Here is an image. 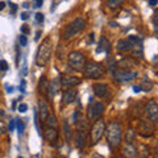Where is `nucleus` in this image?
<instances>
[{
	"mask_svg": "<svg viewBox=\"0 0 158 158\" xmlns=\"http://www.w3.org/2000/svg\"><path fill=\"white\" fill-rule=\"evenodd\" d=\"M106 135H107V141L111 149H115L120 145L121 137H123V131L118 123L111 121L110 124L106 127Z\"/></svg>",
	"mask_w": 158,
	"mask_h": 158,
	"instance_id": "f257e3e1",
	"label": "nucleus"
},
{
	"mask_svg": "<svg viewBox=\"0 0 158 158\" xmlns=\"http://www.w3.org/2000/svg\"><path fill=\"white\" fill-rule=\"evenodd\" d=\"M52 50H53L52 41L49 38L44 40L42 44L38 46V50H37V54H36V63H37V66L42 67V66L48 65V62L50 61V57H52Z\"/></svg>",
	"mask_w": 158,
	"mask_h": 158,
	"instance_id": "f03ea898",
	"label": "nucleus"
},
{
	"mask_svg": "<svg viewBox=\"0 0 158 158\" xmlns=\"http://www.w3.org/2000/svg\"><path fill=\"white\" fill-rule=\"evenodd\" d=\"M85 77L86 78H90V79H98V78H100L104 75V73H106V69L104 66L102 65V63H99V62H88L85 65Z\"/></svg>",
	"mask_w": 158,
	"mask_h": 158,
	"instance_id": "7ed1b4c3",
	"label": "nucleus"
},
{
	"mask_svg": "<svg viewBox=\"0 0 158 158\" xmlns=\"http://www.w3.org/2000/svg\"><path fill=\"white\" fill-rule=\"evenodd\" d=\"M85 27H86L85 20L78 17L65 28V31H63V37H65L66 40H69V38H71L74 36H77L78 33H81L83 29H85Z\"/></svg>",
	"mask_w": 158,
	"mask_h": 158,
	"instance_id": "20e7f679",
	"label": "nucleus"
},
{
	"mask_svg": "<svg viewBox=\"0 0 158 158\" xmlns=\"http://www.w3.org/2000/svg\"><path fill=\"white\" fill-rule=\"evenodd\" d=\"M67 62L71 69L79 71V70H83V67L86 65V57L81 52H71L67 57Z\"/></svg>",
	"mask_w": 158,
	"mask_h": 158,
	"instance_id": "39448f33",
	"label": "nucleus"
},
{
	"mask_svg": "<svg viewBox=\"0 0 158 158\" xmlns=\"http://www.w3.org/2000/svg\"><path fill=\"white\" fill-rule=\"evenodd\" d=\"M104 132H106V121L102 120V118H98V120L94 123V125L91 127V132H90L92 144H98V142L102 140Z\"/></svg>",
	"mask_w": 158,
	"mask_h": 158,
	"instance_id": "423d86ee",
	"label": "nucleus"
},
{
	"mask_svg": "<svg viewBox=\"0 0 158 158\" xmlns=\"http://www.w3.org/2000/svg\"><path fill=\"white\" fill-rule=\"evenodd\" d=\"M104 113V104L100 102H92L87 108V117L90 120H98Z\"/></svg>",
	"mask_w": 158,
	"mask_h": 158,
	"instance_id": "0eeeda50",
	"label": "nucleus"
},
{
	"mask_svg": "<svg viewBox=\"0 0 158 158\" xmlns=\"http://www.w3.org/2000/svg\"><path fill=\"white\" fill-rule=\"evenodd\" d=\"M138 41H140V40L136 36H129L127 40H120V41L116 44V48H117V50H120V52H131L133 45L137 44Z\"/></svg>",
	"mask_w": 158,
	"mask_h": 158,
	"instance_id": "6e6552de",
	"label": "nucleus"
},
{
	"mask_svg": "<svg viewBox=\"0 0 158 158\" xmlns=\"http://www.w3.org/2000/svg\"><path fill=\"white\" fill-rule=\"evenodd\" d=\"M137 77V71H123V70H116L113 73V78L117 82H127L132 81Z\"/></svg>",
	"mask_w": 158,
	"mask_h": 158,
	"instance_id": "1a4fd4ad",
	"label": "nucleus"
},
{
	"mask_svg": "<svg viewBox=\"0 0 158 158\" xmlns=\"http://www.w3.org/2000/svg\"><path fill=\"white\" fill-rule=\"evenodd\" d=\"M59 88H61V81H59L58 78L53 79L50 83H48V88H46V92H48V98L49 100L53 102L54 96L57 95V92L59 91Z\"/></svg>",
	"mask_w": 158,
	"mask_h": 158,
	"instance_id": "9d476101",
	"label": "nucleus"
},
{
	"mask_svg": "<svg viewBox=\"0 0 158 158\" xmlns=\"http://www.w3.org/2000/svg\"><path fill=\"white\" fill-rule=\"evenodd\" d=\"M146 113H148V116H149V118L153 123H156L158 120V106H157L156 100H150L149 103H148Z\"/></svg>",
	"mask_w": 158,
	"mask_h": 158,
	"instance_id": "9b49d317",
	"label": "nucleus"
},
{
	"mask_svg": "<svg viewBox=\"0 0 158 158\" xmlns=\"http://www.w3.org/2000/svg\"><path fill=\"white\" fill-rule=\"evenodd\" d=\"M81 79H79L78 77H71V75H69V77H63L61 79V86L62 87H65V88H74L75 86L78 85H81Z\"/></svg>",
	"mask_w": 158,
	"mask_h": 158,
	"instance_id": "f8f14e48",
	"label": "nucleus"
},
{
	"mask_svg": "<svg viewBox=\"0 0 158 158\" xmlns=\"http://www.w3.org/2000/svg\"><path fill=\"white\" fill-rule=\"evenodd\" d=\"M92 91L95 94L96 96L99 98H104L106 95H108V86L104 85V83H95V85L92 86Z\"/></svg>",
	"mask_w": 158,
	"mask_h": 158,
	"instance_id": "ddd939ff",
	"label": "nucleus"
},
{
	"mask_svg": "<svg viewBox=\"0 0 158 158\" xmlns=\"http://www.w3.org/2000/svg\"><path fill=\"white\" fill-rule=\"evenodd\" d=\"M77 98V90H66L63 91L62 94V104H70V103H73L74 100H75Z\"/></svg>",
	"mask_w": 158,
	"mask_h": 158,
	"instance_id": "4468645a",
	"label": "nucleus"
},
{
	"mask_svg": "<svg viewBox=\"0 0 158 158\" xmlns=\"http://www.w3.org/2000/svg\"><path fill=\"white\" fill-rule=\"evenodd\" d=\"M86 140H87V136H86V132L85 131H78L77 135H75V146L78 149H83L86 145Z\"/></svg>",
	"mask_w": 158,
	"mask_h": 158,
	"instance_id": "2eb2a0df",
	"label": "nucleus"
},
{
	"mask_svg": "<svg viewBox=\"0 0 158 158\" xmlns=\"http://www.w3.org/2000/svg\"><path fill=\"white\" fill-rule=\"evenodd\" d=\"M38 107H40V116H41V120L45 121L48 115H49V106H48L45 99H41V100L38 102Z\"/></svg>",
	"mask_w": 158,
	"mask_h": 158,
	"instance_id": "dca6fc26",
	"label": "nucleus"
},
{
	"mask_svg": "<svg viewBox=\"0 0 158 158\" xmlns=\"http://www.w3.org/2000/svg\"><path fill=\"white\" fill-rule=\"evenodd\" d=\"M45 138H46L49 142L54 144V142L58 140V132H57L56 128H46V131H45Z\"/></svg>",
	"mask_w": 158,
	"mask_h": 158,
	"instance_id": "f3484780",
	"label": "nucleus"
},
{
	"mask_svg": "<svg viewBox=\"0 0 158 158\" xmlns=\"http://www.w3.org/2000/svg\"><path fill=\"white\" fill-rule=\"evenodd\" d=\"M111 50V45H110V41L106 38V37H102L100 41H99V46H98V53H102V52H106V53H110Z\"/></svg>",
	"mask_w": 158,
	"mask_h": 158,
	"instance_id": "a211bd4d",
	"label": "nucleus"
},
{
	"mask_svg": "<svg viewBox=\"0 0 158 158\" xmlns=\"http://www.w3.org/2000/svg\"><path fill=\"white\" fill-rule=\"evenodd\" d=\"M124 157L125 158H136L137 157V149L135 148V145L131 144V142L127 144L124 148Z\"/></svg>",
	"mask_w": 158,
	"mask_h": 158,
	"instance_id": "6ab92c4d",
	"label": "nucleus"
},
{
	"mask_svg": "<svg viewBox=\"0 0 158 158\" xmlns=\"http://www.w3.org/2000/svg\"><path fill=\"white\" fill-rule=\"evenodd\" d=\"M63 133H65L66 141L70 142V141H71V137H73V131H71L70 125H69L67 120H63Z\"/></svg>",
	"mask_w": 158,
	"mask_h": 158,
	"instance_id": "aec40b11",
	"label": "nucleus"
},
{
	"mask_svg": "<svg viewBox=\"0 0 158 158\" xmlns=\"http://www.w3.org/2000/svg\"><path fill=\"white\" fill-rule=\"evenodd\" d=\"M45 123H46L48 128H56L57 124H58V123H57V117L54 116V115H52V113H49V115H48Z\"/></svg>",
	"mask_w": 158,
	"mask_h": 158,
	"instance_id": "412c9836",
	"label": "nucleus"
},
{
	"mask_svg": "<svg viewBox=\"0 0 158 158\" xmlns=\"http://www.w3.org/2000/svg\"><path fill=\"white\" fill-rule=\"evenodd\" d=\"M121 4H123V0H108L107 2L108 8H111V9H115L117 7H120Z\"/></svg>",
	"mask_w": 158,
	"mask_h": 158,
	"instance_id": "4be33fe9",
	"label": "nucleus"
},
{
	"mask_svg": "<svg viewBox=\"0 0 158 158\" xmlns=\"http://www.w3.org/2000/svg\"><path fill=\"white\" fill-rule=\"evenodd\" d=\"M38 88H40V91L46 92V88H48V81H46V78H45V77H42V78H41V81H40V85H38Z\"/></svg>",
	"mask_w": 158,
	"mask_h": 158,
	"instance_id": "5701e85b",
	"label": "nucleus"
},
{
	"mask_svg": "<svg viewBox=\"0 0 158 158\" xmlns=\"http://www.w3.org/2000/svg\"><path fill=\"white\" fill-rule=\"evenodd\" d=\"M0 70L2 71L8 70V62L6 61V59H0Z\"/></svg>",
	"mask_w": 158,
	"mask_h": 158,
	"instance_id": "b1692460",
	"label": "nucleus"
},
{
	"mask_svg": "<svg viewBox=\"0 0 158 158\" xmlns=\"http://www.w3.org/2000/svg\"><path fill=\"white\" fill-rule=\"evenodd\" d=\"M16 125H17V131L20 133V136H21L23 132H24V123L21 120H16Z\"/></svg>",
	"mask_w": 158,
	"mask_h": 158,
	"instance_id": "393cba45",
	"label": "nucleus"
},
{
	"mask_svg": "<svg viewBox=\"0 0 158 158\" xmlns=\"http://www.w3.org/2000/svg\"><path fill=\"white\" fill-rule=\"evenodd\" d=\"M19 42H20V45H21V46H27L28 45V40H27L25 34H21V36H20Z\"/></svg>",
	"mask_w": 158,
	"mask_h": 158,
	"instance_id": "a878e982",
	"label": "nucleus"
},
{
	"mask_svg": "<svg viewBox=\"0 0 158 158\" xmlns=\"http://www.w3.org/2000/svg\"><path fill=\"white\" fill-rule=\"evenodd\" d=\"M140 87L144 88V91H150V90H152V87H153V85H152L150 82H149V83H146V82H145V83H142Z\"/></svg>",
	"mask_w": 158,
	"mask_h": 158,
	"instance_id": "bb28decb",
	"label": "nucleus"
},
{
	"mask_svg": "<svg viewBox=\"0 0 158 158\" xmlns=\"http://www.w3.org/2000/svg\"><path fill=\"white\" fill-rule=\"evenodd\" d=\"M17 110H19V112L24 113V112H27V111H28V106L25 104V103H21V104L19 106V108H17Z\"/></svg>",
	"mask_w": 158,
	"mask_h": 158,
	"instance_id": "cd10ccee",
	"label": "nucleus"
},
{
	"mask_svg": "<svg viewBox=\"0 0 158 158\" xmlns=\"http://www.w3.org/2000/svg\"><path fill=\"white\" fill-rule=\"evenodd\" d=\"M15 127H16V120H11V121H9V125H8L9 132H13L15 131Z\"/></svg>",
	"mask_w": 158,
	"mask_h": 158,
	"instance_id": "c85d7f7f",
	"label": "nucleus"
},
{
	"mask_svg": "<svg viewBox=\"0 0 158 158\" xmlns=\"http://www.w3.org/2000/svg\"><path fill=\"white\" fill-rule=\"evenodd\" d=\"M36 21H37L38 24L44 23V15H42V13H36Z\"/></svg>",
	"mask_w": 158,
	"mask_h": 158,
	"instance_id": "c756f323",
	"label": "nucleus"
},
{
	"mask_svg": "<svg viewBox=\"0 0 158 158\" xmlns=\"http://www.w3.org/2000/svg\"><path fill=\"white\" fill-rule=\"evenodd\" d=\"M42 3H44V0H34V7H42Z\"/></svg>",
	"mask_w": 158,
	"mask_h": 158,
	"instance_id": "7c9ffc66",
	"label": "nucleus"
},
{
	"mask_svg": "<svg viewBox=\"0 0 158 158\" xmlns=\"http://www.w3.org/2000/svg\"><path fill=\"white\" fill-rule=\"evenodd\" d=\"M21 32L24 33V34H28L29 32H31V31H29V28H28V25H23L21 27Z\"/></svg>",
	"mask_w": 158,
	"mask_h": 158,
	"instance_id": "2f4dec72",
	"label": "nucleus"
},
{
	"mask_svg": "<svg viewBox=\"0 0 158 158\" xmlns=\"http://www.w3.org/2000/svg\"><path fill=\"white\" fill-rule=\"evenodd\" d=\"M128 136H129V138H128V141L132 142V138H133V136H135V132H133L132 129H129V131H128Z\"/></svg>",
	"mask_w": 158,
	"mask_h": 158,
	"instance_id": "473e14b6",
	"label": "nucleus"
},
{
	"mask_svg": "<svg viewBox=\"0 0 158 158\" xmlns=\"http://www.w3.org/2000/svg\"><path fill=\"white\" fill-rule=\"evenodd\" d=\"M78 115H79V112L73 113V116H71V120H73V123H77V121H78Z\"/></svg>",
	"mask_w": 158,
	"mask_h": 158,
	"instance_id": "72a5a7b5",
	"label": "nucleus"
},
{
	"mask_svg": "<svg viewBox=\"0 0 158 158\" xmlns=\"http://www.w3.org/2000/svg\"><path fill=\"white\" fill-rule=\"evenodd\" d=\"M20 17H21V20H28L29 15H28L27 12H24V13H21V16H20Z\"/></svg>",
	"mask_w": 158,
	"mask_h": 158,
	"instance_id": "f704fd0d",
	"label": "nucleus"
},
{
	"mask_svg": "<svg viewBox=\"0 0 158 158\" xmlns=\"http://www.w3.org/2000/svg\"><path fill=\"white\" fill-rule=\"evenodd\" d=\"M20 88H21L23 92H25V82H24V81L21 82V85H20Z\"/></svg>",
	"mask_w": 158,
	"mask_h": 158,
	"instance_id": "c9c22d12",
	"label": "nucleus"
},
{
	"mask_svg": "<svg viewBox=\"0 0 158 158\" xmlns=\"http://www.w3.org/2000/svg\"><path fill=\"white\" fill-rule=\"evenodd\" d=\"M133 91H135V92H140L141 91V87L140 86H135V87H133Z\"/></svg>",
	"mask_w": 158,
	"mask_h": 158,
	"instance_id": "e433bc0d",
	"label": "nucleus"
},
{
	"mask_svg": "<svg viewBox=\"0 0 158 158\" xmlns=\"http://www.w3.org/2000/svg\"><path fill=\"white\" fill-rule=\"evenodd\" d=\"M157 3H158V0H149L150 6H157Z\"/></svg>",
	"mask_w": 158,
	"mask_h": 158,
	"instance_id": "4c0bfd02",
	"label": "nucleus"
},
{
	"mask_svg": "<svg viewBox=\"0 0 158 158\" xmlns=\"http://www.w3.org/2000/svg\"><path fill=\"white\" fill-rule=\"evenodd\" d=\"M92 158H104V157L100 156V154H99V153H95V154L92 156Z\"/></svg>",
	"mask_w": 158,
	"mask_h": 158,
	"instance_id": "58836bf2",
	"label": "nucleus"
},
{
	"mask_svg": "<svg viewBox=\"0 0 158 158\" xmlns=\"http://www.w3.org/2000/svg\"><path fill=\"white\" fill-rule=\"evenodd\" d=\"M4 7H6V3H4V2H0V11H3Z\"/></svg>",
	"mask_w": 158,
	"mask_h": 158,
	"instance_id": "ea45409f",
	"label": "nucleus"
},
{
	"mask_svg": "<svg viewBox=\"0 0 158 158\" xmlns=\"http://www.w3.org/2000/svg\"><path fill=\"white\" fill-rule=\"evenodd\" d=\"M40 37H41V31H38V32L36 33V37H34V40H38Z\"/></svg>",
	"mask_w": 158,
	"mask_h": 158,
	"instance_id": "a19ab883",
	"label": "nucleus"
},
{
	"mask_svg": "<svg viewBox=\"0 0 158 158\" xmlns=\"http://www.w3.org/2000/svg\"><path fill=\"white\" fill-rule=\"evenodd\" d=\"M6 87L8 88V90H7L8 92H12V91H13V87H12V86H11V87H9V86H6Z\"/></svg>",
	"mask_w": 158,
	"mask_h": 158,
	"instance_id": "79ce46f5",
	"label": "nucleus"
},
{
	"mask_svg": "<svg viewBox=\"0 0 158 158\" xmlns=\"http://www.w3.org/2000/svg\"><path fill=\"white\" fill-rule=\"evenodd\" d=\"M19 158H23V157H19Z\"/></svg>",
	"mask_w": 158,
	"mask_h": 158,
	"instance_id": "37998d69",
	"label": "nucleus"
}]
</instances>
